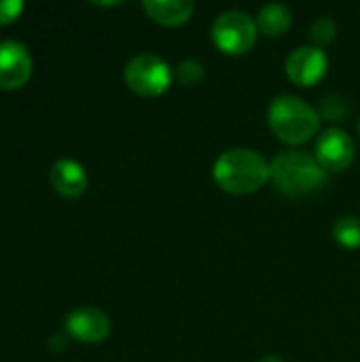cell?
<instances>
[{"label": "cell", "mask_w": 360, "mask_h": 362, "mask_svg": "<svg viewBox=\"0 0 360 362\" xmlns=\"http://www.w3.org/2000/svg\"><path fill=\"white\" fill-rule=\"evenodd\" d=\"M272 178L280 193L289 197H303L327 185V170H323L316 157L303 151H289L274 159Z\"/></svg>", "instance_id": "7a4b0ae2"}, {"label": "cell", "mask_w": 360, "mask_h": 362, "mask_svg": "<svg viewBox=\"0 0 360 362\" xmlns=\"http://www.w3.org/2000/svg\"><path fill=\"white\" fill-rule=\"evenodd\" d=\"M293 23V11L286 4L269 2L257 15V30L265 36H282Z\"/></svg>", "instance_id": "7c38bea8"}, {"label": "cell", "mask_w": 360, "mask_h": 362, "mask_svg": "<svg viewBox=\"0 0 360 362\" xmlns=\"http://www.w3.org/2000/svg\"><path fill=\"white\" fill-rule=\"evenodd\" d=\"M172 76L174 74L170 66L159 55L153 53L136 55L134 59L127 62L123 72L125 85L142 98H157L166 93L172 83Z\"/></svg>", "instance_id": "277c9868"}, {"label": "cell", "mask_w": 360, "mask_h": 362, "mask_svg": "<svg viewBox=\"0 0 360 362\" xmlns=\"http://www.w3.org/2000/svg\"><path fill=\"white\" fill-rule=\"evenodd\" d=\"M174 76L180 85L185 87H195L199 85L204 78H206V68L197 62V59H182L176 70H174Z\"/></svg>", "instance_id": "9a60e30c"}, {"label": "cell", "mask_w": 360, "mask_h": 362, "mask_svg": "<svg viewBox=\"0 0 360 362\" xmlns=\"http://www.w3.org/2000/svg\"><path fill=\"white\" fill-rule=\"evenodd\" d=\"M348 115H350V104L346 98L335 95V93L320 98V102H318V117L320 119L337 123V121H346Z\"/></svg>", "instance_id": "5bb4252c"}, {"label": "cell", "mask_w": 360, "mask_h": 362, "mask_svg": "<svg viewBox=\"0 0 360 362\" xmlns=\"http://www.w3.org/2000/svg\"><path fill=\"white\" fill-rule=\"evenodd\" d=\"M21 11H23L21 0H0V25L15 21Z\"/></svg>", "instance_id": "e0dca14e"}, {"label": "cell", "mask_w": 360, "mask_h": 362, "mask_svg": "<svg viewBox=\"0 0 360 362\" xmlns=\"http://www.w3.org/2000/svg\"><path fill=\"white\" fill-rule=\"evenodd\" d=\"M310 36H312V40L318 45V49H320V47H327V45H331V42L335 40V36H337V23H335L331 17H318V19L312 23V28H310Z\"/></svg>", "instance_id": "2e32d148"}, {"label": "cell", "mask_w": 360, "mask_h": 362, "mask_svg": "<svg viewBox=\"0 0 360 362\" xmlns=\"http://www.w3.org/2000/svg\"><path fill=\"white\" fill-rule=\"evenodd\" d=\"M267 121L272 132L286 144H303L320 127L318 110L295 95L276 98L269 104Z\"/></svg>", "instance_id": "3957f363"}, {"label": "cell", "mask_w": 360, "mask_h": 362, "mask_svg": "<svg viewBox=\"0 0 360 362\" xmlns=\"http://www.w3.org/2000/svg\"><path fill=\"white\" fill-rule=\"evenodd\" d=\"M146 15L161 25H180L191 19L195 6L191 0H146Z\"/></svg>", "instance_id": "8fae6325"}, {"label": "cell", "mask_w": 360, "mask_h": 362, "mask_svg": "<svg viewBox=\"0 0 360 362\" xmlns=\"http://www.w3.org/2000/svg\"><path fill=\"white\" fill-rule=\"evenodd\" d=\"M259 362H284L280 356H265V358H261Z\"/></svg>", "instance_id": "ac0fdd59"}, {"label": "cell", "mask_w": 360, "mask_h": 362, "mask_svg": "<svg viewBox=\"0 0 360 362\" xmlns=\"http://www.w3.org/2000/svg\"><path fill=\"white\" fill-rule=\"evenodd\" d=\"M286 76L299 85V87H312L318 81L325 78L329 59L327 53L318 47H297L289 57H286Z\"/></svg>", "instance_id": "52a82bcc"}, {"label": "cell", "mask_w": 360, "mask_h": 362, "mask_svg": "<svg viewBox=\"0 0 360 362\" xmlns=\"http://www.w3.org/2000/svg\"><path fill=\"white\" fill-rule=\"evenodd\" d=\"M359 134H360V121H359Z\"/></svg>", "instance_id": "d6986e66"}, {"label": "cell", "mask_w": 360, "mask_h": 362, "mask_svg": "<svg viewBox=\"0 0 360 362\" xmlns=\"http://www.w3.org/2000/svg\"><path fill=\"white\" fill-rule=\"evenodd\" d=\"M66 331L83 344H100L110 335V318L98 308H79L68 314Z\"/></svg>", "instance_id": "9c48e42d"}, {"label": "cell", "mask_w": 360, "mask_h": 362, "mask_svg": "<svg viewBox=\"0 0 360 362\" xmlns=\"http://www.w3.org/2000/svg\"><path fill=\"white\" fill-rule=\"evenodd\" d=\"M333 238L344 248H360V218L344 216L333 225Z\"/></svg>", "instance_id": "4fadbf2b"}, {"label": "cell", "mask_w": 360, "mask_h": 362, "mask_svg": "<svg viewBox=\"0 0 360 362\" xmlns=\"http://www.w3.org/2000/svg\"><path fill=\"white\" fill-rule=\"evenodd\" d=\"M212 176L223 191L246 195L265 187V182L272 178V165L257 151L231 148L216 159Z\"/></svg>", "instance_id": "6da1fadb"}, {"label": "cell", "mask_w": 360, "mask_h": 362, "mask_svg": "<svg viewBox=\"0 0 360 362\" xmlns=\"http://www.w3.org/2000/svg\"><path fill=\"white\" fill-rule=\"evenodd\" d=\"M49 180L51 187L57 195L68 197V199H76L87 191L89 178L85 168L74 161V159H59L51 165L49 172Z\"/></svg>", "instance_id": "30bf717a"}, {"label": "cell", "mask_w": 360, "mask_h": 362, "mask_svg": "<svg viewBox=\"0 0 360 362\" xmlns=\"http://www.w3.org/2000/svg\"><path fill=\"white\" fill-rule=\"evenodd\" d=\"M212 40L227 55H244L257 40V21L244 11L221 13L212 23Z\"/></svg>", "instance_id": "5b68a950"}, {"label": "cell", "mask_w": 360, "mask_h": 362, "mask_svg": "<svg viewBox=\"0 0 360 362\" xmlns=\"http://www.w3.org/2000/svg\"><path fill=\"white\" fill-rule=\"evenodd\" d=\"M316 161L323 165V170H329V172H342V170L350 168V163L354 161V142H352V138L339 127L327 129L318 138Z\"/></svg>", "instance_id": "ba28073f"}, {"label": "cell", "mask_w": 360, "mask_h": 362, "mask_svg": "<svg viewBox=\"0 0 360 362\" xmlns=\"http://www.w3.org/2000/svg\"><path fill=\"white\" fill-rule=\"evenodd\" d=\"M32 76V55L19 40L0 42V89L23 87Z\"/></svg>", "instance_id": "8992f818"}]
</instances>
